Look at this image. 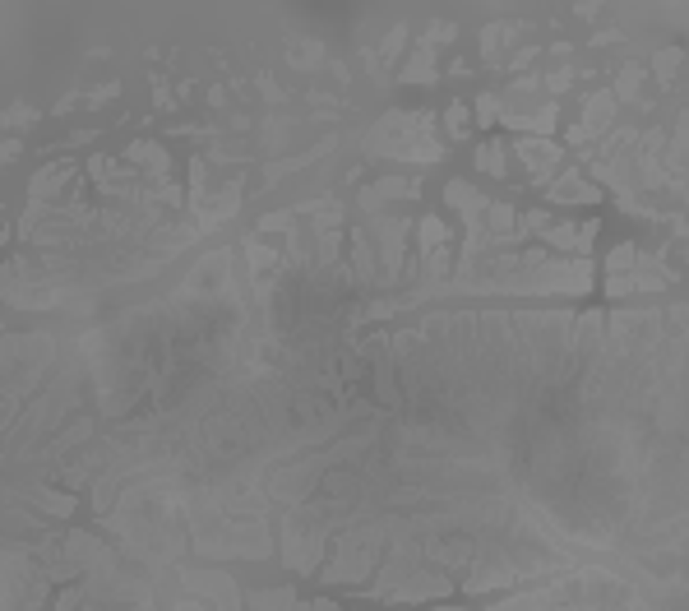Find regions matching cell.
<instances>
[{"label":"cell","instance_id":"6da1fadb","mask_svg":"<svg viewBox=\"0 0 689 611\" xmlns=\"http://www.w3.org/2000/svg\"><path fill=\"white\" fill-rule=\"evenodd\" d=\"M592 236H597V222H560V227H550V246L555 251H574V255H588L592 251Z\"/></svg>","mask_w":689,"mask_h":611},{"label":"cell","instance_id":"7a4b0ae2","mask_svg":"<svg viewBox=\"0 0 689 611\" xmlns=\"http://www.w3.org/2000/svg\"><path fill=\"white\" fill-rule=\"evenodd\" d=\"M518 157H523V162H532V167H546V162H555V144L523 139V144H518Z\"/></svg>","mask_w":689,"mask_h":611},{"label":"cell","instance_id":"3957f363","mask_svg":"<svg viewBox=\"0 0 689 611\" xmlns=\"http://www.w3.org/2000/svg\"><path fill=\"white\" fill-rule=\"evenodd\" d=\"M439 246H444V227H439V218H426V222H421V251L435 255Z\"/></svg>","mask_w":689,"mask_h":611},{"label":"cell","instance_id":"277c9868","mask_svg":"<svg viewBox=\"0 0 689 611\" xmlns=\"http://www.w3.org/2000/svg\"><path fill=\"white\" fill-rule=\"evenodd\" d=\"M430 75H435V56H430V51H417L412 65L403 70V79H430Z\"/></svg>","mask_w":689,"mask_h":611},{"label":"cell","instance_id":"5b68a950","mask_svg":"<svg viewBox=\"0 0 689 611\" xmlns=\"http://www.w3.org/2000/svg\"><path fill=\"white\" fill-rule=\"evenodd\" d=\"M477 157L486 162V172H490V176H504V148H500V144H486Z\"/></svg>","mask_w":689,"mask_h":611},{"label":"cell","instance_id":"8992f818","mask_svg":"<svg viewBox=\"0 0 689 611\" xmlns=\"http://www.w3.org/2000/svg\"><path fill=\"white\" fill-rule=\"evenodd\" d=\"M490 227H495V232H509V227H514V208H509V204H495V208H490Z\"/></svg>","mask_w":689,"mask_h":611},{"label":"cell","instance_id":"52a82bcc","mask_svg":"<svg viewBox=\"0 0 689 611\" xmlns=\"http://www.w3.org/2000/svg\"><path fill=\"white\" fill-rule=\"evenodd\" d=\"M449 135H454V139L468 135V111H463V107H449Z\"/></svg>","mask_w":689,"mask_h":611},{"label":"cell","instance_id":"ba28073f","mask_svg":"<svg viewBox=\"0 0 689 611\" xmlns=\"http://www.w3.org/2000/svg\"><path fill=\"white\" fill-rule=\"evenodd\" d=\"M639 84H643L639 70H625V75H620V97H634V93H639Z\"/></svg>","mask_w":689,"mask_h":611},{"label":"cell","instance_id":"9c48e42d","mask_svg":"<svg viewBox=\"0 0 689 611\" xmlns=\"http://www.w3.org/2000/svg\"><path fill=\"white\" fill-rule=\"evenodd\" d=\"M675 56H680V51H661V56H657V75H661V79H666V75H675V65H680Z\"/></svg>","mask_w":689,"mask_h":611},{"label":"cell","instance_id":"30bf717a","mask_svg":"<svg viewBox=\"0 0 689 611\" xmlns=\"http://www.w3.org/2000/svg\"><path fill=\"white\" fill-rule=\"evenodd\" d=\"M477 116H481V126L495 121V97H481V102H477Z\"/></svg>","mask_w":689,"mask_h":611}]
</instances>
